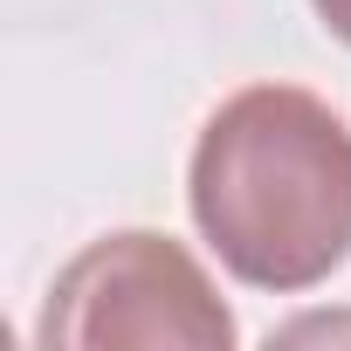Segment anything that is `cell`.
Masks as SVG:
<instances>
[{
  "label": "cell",
  "mask_w": 351,
  "mask_h": 351,
  "mask_svg": "<svg viewBox=\"0 0 351 351\" xmlns=\"http://www.w3.org/2000/svg\"><path fill=\"white\" fill-rule=\"evenodd\" d=\"M186 207L221 269L248 289H317L351 255V131L296 90L255 83L228 97L193 145Z\"/></svg>",
  "instance_id": "1"
},
{
  "label": "cell",
  "mask_w": 351,
  "mask_h": 351,
  "mask_svg": "<svg viewBox=\"0 0 351 351\" xmlns=\"http://www.w3.org/2000/svg\"><path fill=\"white\" fill-rule=\"evenodd\" d=\"M35 344L104 351V344H172V351H228L234 317L207 269L152 228H124L90 241L49 289Z\"/></svg>",
  "instance_id": "2"
},
{
  "label": "cell",
  "mask_w": 351,
  "mask_h": 351,
  "mask_svg": "<svg viewBox=\"0 0 351 351\" xmlns=\"http://www.w3.org/2000/svg\"><path fill=\"white\" fill-rule=\"evenodd\" d=\"M310 8H317V21H324V28L351 49V0H310Z\"/></svg>",
  "instance_id": "3"
}]
</instances>
